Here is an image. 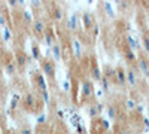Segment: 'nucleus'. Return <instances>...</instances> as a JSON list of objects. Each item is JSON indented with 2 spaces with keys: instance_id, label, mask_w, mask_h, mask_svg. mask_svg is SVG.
Listing matches in <instances>:
<instances>
[{
  "instance_id": "1",
  "label": "nucleus",
  "mask_w": 149,
  "mask_h": 134,
  "mask_svg": "<svg viewBox=\"0 0 149 134\" xmlns=\"http://www.w3.org/2000/svg\"><path fill=\"white\" fill-rule=\"evenodd\" d=\"M21 103L22 106L27 109V110H36V109H40V103H39V99L31 94V92H27L26 95L21 97Z\"/></svg>"
},
{
  "instance_id": "2",
  "label": "nucleus",
  "mask_w": 149,
  "mask_h": 134,
  "mask_svg": "<svg viewBox=\"0 0 149 134\" xmlns=\"http://www.w3.org/2000/svg\"><path fill=\"white\" fill-rule=\"evenodd\" d=\"M42 61V70L46 76H49L51 79L55 78V64L52 61H49V60H40Z\"/></svg>"
},
{
  "instance_id": "3",
  "label": "nucleus",
  "mask_w": 149,
  "mask_h": 134,
  "mask_svg": "<svg viewBox=\"0 0 149 134\" xmlns=\"http://www.w3.org/2000/svg\"><path fill=\"white\" fill-rule=\"evenodd\" d=\"M31 26H33V31L36 36H43L45 30H46V26H45V22L42 19H34L31 22Z\"/></svg>"
},
{
  "instance_id": "4",
  "label": "nucleus",
  "mask_w": 149,
  "mask_h": 134,
  "mask_svg": "<svg viewBox=\"0 0 149 134\" xmlns=\"http://www.w3.org/2000/svg\"><path fill=\"white\" fill-rule=\"evenodd\" d=\"M113 79L116 81V83H118V85H121V87H124V85L127 83L125 70H124V69H121V67L115 69V76H113Z\"/></svg>"
},
{
  "instance_id": "5",
  "label": "nucleus",
  "mask_w": 149,
  "mask_h": 134,
  "mask_svg": "<svg viewBox=\"0 0 149 134\" xmlns=\"http://www.w3.org/2000/svg\"><path fill=\"white\" fill-rule=\"evenodd\" d=\"M81 19H82V26H84L85 30H91V27L94 26V22H95V21H94V17H93L91 14H88V12L82 14Z\"/></svg>"
},
{
  "instance_id": "6",
  "label": "nucleus",
  "mask_w": 149,
  "mask_h": 134,
  "mask_svg": "<svg viewBox=\"0 0 149 134\" xmlns=\"http://www.w3.org/2000/svg\"><path fill=\"white\" fill-rule=\"evenodd\" d=\"M30 57L26 54V52H22V51H19L18 54H17V57H15V63H17V66H19V67H24V66H27V63L30 61Z\"/></svg>"
},
{
  "instance_id": "7",
  "label": "nucleus",
  "mask_w": 149,
  "mask_h": 134,
  "mask_svg": "<svg viewBox=\"0 0 149 134\" xmlns=\"http://www.w3.org/2000/svg\"><path fill=\"white\" fill-rule=\"evenodd\" d=\"M34 83H36V87L39 88L40 91H43V90L48 88L46 81H45V76L42 75V73H36V75H34Z\"/></svg>"
},
{
  "instance_id": "8",
  "label": "nucleus",
  "mask_w": 149,
  "mask_h": 134,
  "mask_svg": "<svg viewBox=\"0 0 149 134\" xmlns=\"http://www.w3.org/2000/svg\"><path fill=\"white\" fill-rule=\"evenodd\" d=\"M125 76H127V83L131 85V87H136L137 85V73H136L133 69H128L125 72Z\"/></svg>"
},
{
  "instance_id": "9",
  "label": "nucleus",
  "mask_w": 149,
  "mask_h": 134,
  "mask_svg": "<svg viewBox=\"0 0 149 134\" xmlns=\"http://www.w3.org/2000/svg\"><path fill=\"white\" fill-rule=\"evenodd\" d=\"M51 18H52L54 21H61V19L64 18V10L61 9L60 6L52 8V9H51Z\"/></svg>"
},
{
  "instance_id": "10",
  "label": "nucleus",
  "mask_w": 149,
  "mask_h": 134,
  "mask_svg": "<svg viewBox=\"0 0 149 134\" xmlns=\"http://www.w3.org/2000/svg\"><path fill=\"white\" fill-rule=\"evenodd\" d=\"M82 92H84V95H85V99H86V97H91V95H93L94 87H93V83H91L90 81H85V82L82 83Z\"/></svg>"
},
{
  "instance_id": "11",
  "label": "nucleus",
  "mask_w": 149,
  "mask_h": 134,
  "mask_svg": "<svg viewBox=\"0 0 149 134\" xmlns=\"http://www.w3.org/2000/svg\"><path fill=\"white\" fill-rule=\"evenodd\" d=\"M78 27H79V18L76 14H73L67 21V28L69 30H78Z\"/></svg>"
},
{
  "instance_id": "12",
  "label": "nucleus",
  "mask_w": 149,
  "mask_h": 134,
  "mask_svg": "<svg viewBox=\"0 0 149 134\" xmlns=\"http://www.w3.org/2000/svg\"><path fill=\"white\" fill-rule=\"evenodd\" d=\"M137 64H139V69L142 70V73L146 76V78H149V63L146 61L145 58H140L139 61H137Z\"/></svg>"
},
{
  "instance_id": "13",
  "label": "nucleus",
  "mask_w": 149,
  "mask_h": 134,
  "mask_svg": "<svg viewBox=\"0 0 149 134\" xmlns=\"http://www.w3.org/2000/svg\"><path fill=\"white\" fill-rule=\"evenodd\" d=\"M125 42H127V45H128V48L130 49H133V51H137L139 49V42L136 40L133 36H125Z\"/></svg>"
},
{
  "instance_id": "14",
  "label": "nucleus",
  "mask_w": 149,
  "mask_h": 134,
  "mask_svg": "<svg viewBox=\"0 0 149 134\" xmlns=\"http://www.w3.org/2000/svg\"><path fill=\"white\" fill-rule=\"evenodd\" d=\"M73 52H74V57L76 58L82 57V46H81L78 39H73Z\"/></svg>"
},
{
  "instance_id": "15",
  "label": "nucleus",
  "mask_w": 149,
  "mask_h": 134,
  "mask_svg": "<svg viewBox=\"0 0 149 134\" xmlns=\"http://www.w3.org/2000/svg\"><path fill=\"white\" fill-rule=\"evenodd\" d=\"M51 48H52V54H54L55 61H60L61 57H63V54H61V46H60V43H54Z\"/></svg>"
},
{
  "instance_id": "16",
  "label": "nucleus",
  "mask_w": 149,
  "mask_h": 134,
  "mask_svg": "<svg viewBox=\"0 0 149 134\" xmlns=\"http://www.w3.org/2000/svg\"><path fill=\"white\" fill-rule=\"evenodd\" d=\"M124 57H125V60H127L128 63H134L136 60H137V58H136L134 51H133V49H130V48H127V49H125V52H124Z\"/></svg>"
},
{
  "instance_id": "17",
  "label": "nucleus",
  "mask_w": 149,
  "mask_h": 134,
  "mask_svg": "<svg viewBox=\"0 0 149 134\" xmlns=\"http://www.w3.org/2000/svg\"><path fill=\"white\" fill-rule=\"evenodd\" d=\"M31 54H33V58L34 60H42V51H40V48L37 46V45H33L31 46Z\"/></svg>"
},
{
  "instance_id": "18",
  "label": "nucleus",
  "mask_w": 149,
  "mask_h": 134,
  "mask_svg": "<svg viewBox=\"0 0 149 134\" xmlns=\"http://www.w3.org/2000/svg\"><path fill=\"white\" fill-rule=\"evenodd\" d=\"M91 76H93V79L94 81H97V82H100V79H102V72H100V69H98L97 66H93V70H91Z\"/></svg>"
},
{
  "instance_id": "19",
  "label": "nucleus",
  "mask_w": 149,
  "mask_h": 134,
  "mask_svg": "<svg viewBox=\"0 0 149 134\" xmlns=\"http://www.w3.org/2000/svg\"><path fill=\"white\" fill-rule=\"evenodd\" d=\"M22 18H24V22H27V24H31V22L34 21L33 14H31L29 9H24V10H22Z\"/></svg>"
},
{
  "instance_id": "20",
  "label": "nucleus",
  "mask_w": 149,
  "mask_h": 134,
  "mask_svg": "<svg viewBox=\"0 0 149 134\" xmlns=\"http://www.w3.org/2000/svg\"><path fill=\"white\" fill-rule=\"evenodd\" d=\"M107 116H109V119H115L116 116H118V109L115 107V106H107Z\"/></svg>"
},
{
  "instance_id": "21",
  "label": "nucleus",
  "mask_w": 149,
  "mask_h": 134,
  "mask_svg": "<svg viewBox=\"0 0 149 134\" xmlns=\"http://www.w3.org/2000/svg\"><path fill=\"white\" fill-rule=\"evenodd\" d=\"M5 70H6L8 75H14V73L17 72V63H15V61L8 63V64H6V67H5Z\"/></svg>"
},
{
  "instance_id": "22",
  "label": "nucleus",
  "mask_w": 149,
  "mask_h": 134,
  "mask_svg": "<svg viewBox=\"0 0 149 134\" xmlns=\"http://www.w3.org/2000/svg\"><path fill=\"white\" fill-rule=\"evenodd\" d=\"M19 103H21V95L14 94V95H12V99H10V107L12 109H17Z\"/></svg>"
},
{
  "instance_id": "23",
  "label": "nucleus",
  "mask_w": 149,
  "mask_h": 134,
  "mask_svg": "<svg viewBox=\"0 0 149 134\" xmlns=\"http://www.w3.org/2000/svg\"><path fill=\"white\" fill-rule=\"evenodd\" d=\"M103 8H104V12H106L110 18L115 17V12H113V9H112V5H110L109 2H104V3H103Z\"/></svg>"
},
{
  "instance_id": "24",
  "label": "nucleus",
  "mask_w": 149,
  "mask_h": 134,
  "mask_svg": "<svg viewBox=\"0 0 149 134\" xmlns=\"http://www.w3.org/2000/svg\"><path fill=\"white\" fill-rule=\"evenodd\" d=\"M40 95H42V101H43L45 104H49V103H51V94H49L48 90L40 91Z\"/></svg>"
},
{
  "instance_id": "25",
  "label": "nucleus",
  "mask_w": 149,
  "mask_h": 134,
  "mask_svg": "<svg viewBox=\"0 0 149 134\" xmlns=\"http://www.w3.org/2000/svg\"><path fill=\"white\" fill-rule=\"evenodd\" d=\"M43 36H45V43H46L49 48H51V46H52V42H54V36H52V34H49L48 30H45Z\"/></svg>"
},
{
  "instance_id": "26",
  "label": "nucleus",
  "mask_w": 149,
  "mask_h": 134,
  "mask_svg": "<svg viewBox=\"0 0 149 134\" xmlns=\"http://www.w3.org/2000/svg\"><path fill=\"white\" fill-rule=\"evenodd\" d=\"M100 83H102V90H103V92H107V91H109V79H107L104 75L102 76Z\"/></svg>"
},
{
  "instance_id": "27",
  "label": "nucleus",
  "mask_w": 149,
  "mask_h": 134,
  "mask_svg": "<svg viewBox=\"0 0 149 134\" xmlns=\"http://www.w3.org/2000/svg\"><path fill=\"white\" fill-rule=\"evenodd\" d=\"M10 37H12V34H10V28L6 26L3 27V40L5 42H10Z\"/></svg>"
},
{
  "instance_id": "28",
  "label": "nucleus",
  "mask_w": 149,
  "mask_h": 134,
  "mask_svg": "<svg viewBox=\"0 0 149 134\" xmlns=\"http://www.w3.org/2000/svg\"><path fill=\"white\" fill-rule=\"evenodd\" d=\"M136 106H137V103H136L133 99H127V100H125V107L128 109V110H134Z\"/></svg>"
},
{
  "instance_id": "29",
  "label": "nucleus",
  "mask_w": 149,
  "mask_h": 134,
  "mask_svg": "<svg viewBox=\"0 0 149 134\" xmlns=\"http://www.w3.org/2000/svg\"><path fill=\"white\" fill-rule=\"evenodd\" d=\"M61 90H63L64 92H69V91H70V79H67V81L63 82V85H61Z\"/></svg>"
},
{
  "instance_id": "30",
  "label": "nucleus",
  "mask_w": 149,
  "mask_h": 134,
  "mask_svg": "<svg viewBox=\"0 0 149 134\" xmlns=\"http://www.w3.org/2000/svg\"><path fill=\"white\" fill-rule=\"evenodd\" d=\"M142 45H143V49H145V52H146V54H149V37H143Z\"/></svg>"
},
{
  "instance_id": "31",
  "label": "nucleus",
  "mask_w": 149,
  "mask_h": 134,
  "mask_svg": "<svg viewBox=\"0 0 149 134\" xmlns=\"http://www.w3.org/2000/svg\"><path fill=\"white\" fill-rule=\"evenodd\" d=\"M46 122V113H42V115H39L37 116V119H36V124H45Z\"/></svg>"
},
{
  "instance_id": "32",
  "label": "nucleus",
  "mask_w": 149,
  "mask_h": 134,
  "mask_svg": "<svg viewBox=\"0 0 149 134\" xmlns=\"http://www.w3.org/2000/svg\"><path fill=\"white\" fill-rule=\"evenodd\" d=\"M88 113H90V116H91V118H95V116H97L98 113H100V112H98L97 106H93V107H90V112H88Z\"/></svg>"
},
{
  "instance_id": "33",
  "label": "nucleus",
  "mask_w": 149,
  "mask_h": 134,
  "mask_svg": "<svg viewBox=\"0 0 149 134\" xmlns=\"http://www.w3.org/2000/svg\"><path fill=\"white\" fill-rule=\"evenodd\" d=\"M91 28H93V37H97V36H98V33H100V27H98V26H95V24H94V26H93Z\"/></svg>"
},
{
  "instance_id": "34",
  "label": "nucleus",
  "mask_w": 149,
  "mask_h": 134,
  "mask_svg": "<svg viewBox=\"0 0 149 134\" xmlns=\"http://www.w3.org/2000/svg\"><path fill=\"white\" fill-rule=\"evenodd\" d=\"M0 26H2V27H6L8 26V21H6V18L3 15H0Z\"/></svg>"
},
{
  "instance_id": "35",
  "label": "nucleus",
  "mask_w": 149,
  "mask_h": 134,
  "mask_svg": "<svg viewBox=\"0 0 149 134\" xmlns=\"http://www.w3.org/2000/svg\"><path fill=\"white\" fill-rule=\"evenodd\" d=\"M8 5L12 8H17L18 6V0H8Z\"/></svg>"
},
{
  "instance_id": "36",
  "label": "nucleus",
  "mask_w": 149,
  "mask_h": 134,
  "mask_svg": "<svg viewBox=\"0 0 149 134\" xmlns=\"http://www.w3.org/2000/svg\"><path fill=\"white\" fill-rule=\"evenodd\" d=\"M21 134H33V131L30 128H22L21 130Z\"/></svg>"
},
{
  "instance_id": "37",
  "label": "nucleus",
  "mask_w": 149,
  "mask_h": 134,
  "mask_svg": "<svg viewBox=\"0 0 149 134\" xmlns=\"http://www.w3.org/2000/svg\"><path fill=\"white\" fill-rule=\"evenodd\" d=\"M134 110H137V113H142V112H143V106H139V104H137Z\"/></svg>"
},
{
  "instance_id": "38",
  "label": "nucleus",
  "mask_w": 149,
  "mask_h": 134,
  "mask_svg": "<svg viewBox=\"0 0 149 134\" xmlns=\"http://www.w3.org/2000/svg\"><path fill=\"white\" fill-rule=\"evenodd\" d=\"M102 124H103V128H104V130H109V128H110V125H109V122H107V121H103Z\"/></svg>"
},
{
  "instance_id": "39",
  "label": "nucleus",
  "mask_w": 149,
  "mask_h": 134,
  "mask_svg": "<svg viewBox=\"0 0 149 134\" xmlns=\"http://www.w3.org/2000/svg\"><path fill=\"white\" fill-rule=\"evenodd\" d=\"M57 116L58 118H64V110H57Z\"/></svg>"
},
{
  "instance_id": "40",
  "label": "nucleus",
  "mask_w": 149,
  "mask_h": 134,
  "mask_svg": "<svg viewBox=\"0 0 149 134\" xmlns=\"http://www.w3.org/2000/svg\"><path fill=\"white\" fill-rule=\"evenodd\" d=\"M143 124H145V127H146V130H148V128H149V119H148V118L143 119Z\"/></svg>"
},
{
  "instance_id": "41",
  "label": "nucleus",
  "mask_w": 149,
  "mask_h": 134,
  "mask_svg": "<svg viewBox=\"0 0 149 134\" xmlns=\"http://www.w3.org/2000/svg\"><path fill=\"white\" fill-rule=\"evenodd\" d=\"M26 5V0H18V6H24Z\"/></svg>"
},
{
  "instance_id": "42",
  "label": "nucleus",
  "mask_w": 149,
  "mask_h": 134,
  "mask_svg": "<svg viewBox=\"0 0 149 134\" xmlns=\"http://www.w3.org/2000/svg\"><path fill=\"white\" fill-rule=\"evenodd\" d=\"M31 3L36 6V5H39V3H40V0H31Z\"/></svg>"
},
{
  "instance_id": "43",
  "label": "nucleus",
  "mask_w": 149,
  "mask_h": 134,
  "mask_svg": "<svg viewBox=\"0 0 149 134\" xmlns=\"http://www.w3.org/2000/svg\"><path fill=\"white\" fill-rule=\"evenodd\" d=\"M2 118H3V113H2V110H0V121H2Z\"/></svg>"
},
{
  "instance_id": "44",
  "label": "nucleus",
  "mask_w": 149,
  "mask_h": 134,
  "mask_svg": "<svg viewBox=\"0 0 149 134\" xmlns=\"http://www.w3.org/2000/svg\"><path fill=\"white\" fill-rule=\"evenodd\" d=\"M113 2H115V3H121V2H122V0H113Z\"/></svg>"
},
{
  "instance_id": "45",
  "label": "nucleus",
  "mask_w": 149,
  "mask_h": 134,
  "mask_svg": "<svg viewBox=\"0 0 149 134\" xmlns=\"http://www.w3.org/2000/svg\"><path fill=\"white\" fill-rule=\"evenodd\" d=\"M0 134H3V131H2V130H0Z\"/></svg>"
},
{
  "instance_id": "46",
  "label": "nucleus",
  "mask_w": 149,
  "mask_h": 134,
  "mask_svg": "<svg viewBox=\"0 0 149 134\" xmlns=\"http://www.w3.org/2000/svg\"><path fill=\"white\" fill-rule=\"evenodd\" d=\"M116 134H124V133H116Z\"/></svg>"
}]
</instances>
